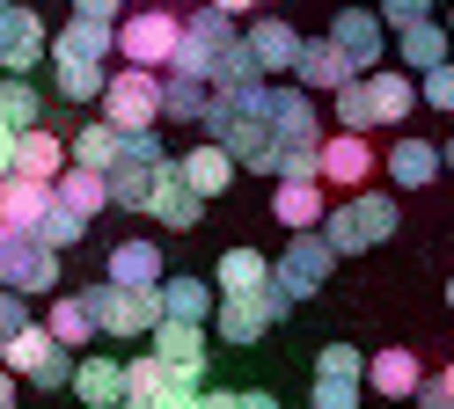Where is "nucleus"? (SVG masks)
<instances>
[{
  "label": "nucleus",
  "instance_id": "nucleus-1",
  "mask_svg": "<svg viewBox=\"0 0 454 409\" xmlns=\"http://www.w3.org/2000/svg\"><path fill=\"white\" fill-rule=\"evenodd\" d=\"M271 88V81H264ZM264 88H213L206 103V139L227 146L242 168L278 175V139H271V117H264Z\"/></svg>",
  "mask_w": 454,
  "mask_h": 409
},
{
  "label": "nucleus",
  "instance_id": "nucleus-2",
  "mask_svg": "<svg viewBox=\"0 0 454 409\" xmlns=\"http://www.w3.org/2000/svg\"><path fill=\"white\" fill-rule=\"evenodd\" d=\"M395 227H403L395 197L388 190H359V197H345V204H330V212H323V242L337 256H366V249H381Z\"/></svg>",
  "mask_w": 454,
  "mask_h": 409
},
{
  "label": "nucleus",
  "instance_id": "nucleus-3",
  "mask_svg": "<svg viewBox=\"0 0 454 409\" xmlns=\"http://www.w3.org/2000/svg\"><path fill=\"white\" fill-rule=\"evenodd\" d=\"M294 314V292L286 285H264V292H220V307H213V336L220 343H235V351H249V343H264V329H278V321Z\"/></svg>",
  "mask_w": 454,
  "mask_h": 409
},
{
  "label": "nucleus",
  "instance_id": "nucleus-4",
  "mask_svg": "<svg viewBox=\"0 0 454 409\" xmlns=\"http://www.w3.org/2000/svg\"><path fill=\"white\" fill-rule=\"evenodd\" d=\"M176 44H184V15H168V8H132L118 22V58H125V66L168 73V66H176Z\"/></svg>",
  "mask_w": 454,
  "mask_h": 409
},
{
  "label": "nucleus",
  "instance_id": "nucleus-5",
  "mask_svg": "<svg viewBox=\"0 0 454 409\" xmlns=\"http://www.w3.org/2000/svg\"><path fill=\"white\" fill-rule=\"evenodd\" d=\"M242 44V29H235V15H220V8H198V15H184V44H176V66L168 73H191V81H206L213 88V73H220V58Z\"/></svg>",
  "mask_w": 454,
  "mask_h": 409
},
{
  "label": "nucleus",
  "instance_id": "nucleus-6",
  "mask_svg": "<svg viewBox=\"0 0 454 409\" xmlns=\"http://www.w3.org/2000/svg\"><path fill=\"white\" fill-rule=\"evenodd\" d=\"M0 285L8 292H59V249L37 242V234H22V227H0Z\"/></svg>",
  "mask_w": 454,
  "mask_h": 409
},
{
  "label": "nucleus",
  "instance_id": "nucleus-7",
  "mask_svg": "<svg viewBox=\"0 0 454 409\" xmlns=\"http://www.w3.org/2000/svg\"><path fill=\"white\" fill-rule=\"evenodd\" d=\"M89 307H96V336H154L161 329V292H132V285H89Z\"/></svg>",
  "mask_w": 454,
  "mask_h": 409
},
{
  "label": "nucleus",
  "instance_id": "nucleus-8",
  "mask_svg": "<svg viewBox=\"0 0 454 409\" xmlns=\"http://www.w3.org/2000/svg\"><path fill=\"white\" fill-rule=\"evenodd\" d=\"M96 110H103L118 132H154V125H161V73H147V66H118Z\"/></svg>",
  "mask_w": 454,
  "mask_h": 409
},
{
  "label": "nucleus",
  "instance_id": "nucleus-9",
  "mask_svg": "<svg viewBox=\"0 0 454 409\" xmlns=\"http://www.w3.org/2000/svg\"><path fill=\"white\" fill-rule=\"evenodd\" d=\"M330 271H337V249L323 242V227H316V234H294V242L271 256V278L286 285L294 300H308V292H323V285H330Z\"/></svg>",
  "mask_w": 454,
  "mask_h": 409
},
{
  "label": "nucleus",
  "instance_id": "nucleus-10",
  "mask_svg": "<svg viewBox=\"0 0 454 409\" xmlns=\"http://www.w3.org/2000/svg\"><path fill=\"white\" fill-rule=\"evenodd\" d=\"M330 44L352 58V73H381V58H388V22L374 8H337L330 15Z\"/></svg>",
  "mask_w": 454,
  "mask_h": 409
},
{
  "label": "nucleus",
  "instance_id": "nucleus-11",
  "mask_svg": "<svg viewBox=\"0 0 454 409\" xmlns=\"http://www.w3.org/2000/svg\"><path fill=\"white\" fill-rule=\"evenodd\" d=\"M264 117H271V139L278 146H323V117L316 96L294 81V88H264Z\"/></svg>",
  "mask_w": 454,
  "mask_h": 409
},
{
  "label": "nucleus",
  "instance_id": "nucleus-12",
  "mask_svg": "<svg viewBox=\"0 0 454 409\" xmlns=\"http://www.w3.org/2000/svg\"><path fill=\"white\" fill-rule=\"evenodd\" d=\"M147 343H154V359L176 373V388H198V380H206V321H161Z\"/></svg>",
  "mask_w": 454,
  "mask_h": 409
},
{
  "label": "nucleus",
  "instance_id": "nucleus-13",
  "mask_svg": "<svg viewBox=\"0 0 454 409\" xmlns=\"http://www.w3.org/2000/svg\"><path fill=\"white\" fill-rule=\"evenodd\" d=\"M147 220H154V227H168V234H191L198 220H206V197L191 190V175H184L176 161H168V168L154 175V197H147Z\"/></svg>",
  "mask_w": 454,
  "mask_h": 409
},
{
  "label": "nucleus",
  "instance_id": "nucleus-14",
  "mask_svg": "<svg viewBox=\"0 0 454 409\" xmlns=\"http://www.w3.org/2000/svg\"><path fill=\"white\" fill-rule=\"evenodd\" d=\"M366 175H374V146H366V132H330L323 139V183L345 190V197H359Z\"/></svg>",
  "mask_w": 454,
  "mask_h": 409
},
{
  "label": "nucleus",
  "instance_id": "nucleus-15",
  "mask_svg": "<svg viewBox=\"0 0 454 409\" xmlns=\"http://www.w3.org/2000/svg\"><path fill=\"white\" fill-rule=\"evenodd\" d=\"M51 58V29L37 22V8H15L8 29H0V73H30Z\"/></svg>",
  "mask_w": 454,
  "mask_h": 409
},
{
  "label": "nucleus",
  "instance_id": "nucleus-16",
  "mask_svg": "<svg viewBox=\"0 0 454 409\" xmlns=\"http://www.w3.org/2000/svg\"><path fill=\"white\" fill-rule=\"evenodd\" d=\"M425 388V366H418V351H374V359H366V395L374 402H411Z\"/></svg>",
  "mask_w": 454,
  "mask_h": 409
},
{
  "label": "nucleus",
  "instance_id": "nucleus-17",
  "mask_svg": "<svg viewBox=\"0 0 454 409\" xmlns=\"http://www.w3.org/2000/svg\"><path fill=\"white\" fill-rule=\"evenodd\" d=\"M294 81L308 88V96H337V88H345V81H359V73H352V58L337 51V44H330V29H323V37H308V44H301Z\"/></svg>",
  "mask_w": 454,
  "mask_h": 409
},
{
  "label": "nucleus",
  "instance_id": "nucleus-18",
  "mask_svg": "<svg viewBox=\"0 0 454 409\" xmlns=\"http://www.w3.org/2000/svg\"><path fill=\"white\" fill-rule=\"evenodd\" d=\"M103 278H110V285H132V292H161L168 263H161V249L147 242V234H132V242L110 249V271H103Z\"/></svg>",
  "mask_w": 454,
  "mask_h": 409
},
{
  "label": "nucleus",
  "instance_id": "nucleus-19",
  "mask_svg": "<svg viewBox=\"0 0 454 409\" xmlns=\"http://www.w3.org/2000/svg\"><path fill=\"white\" fill-rule=\"evenodd\" d=\"M440 168H447V161H440V146L403 132V139L388 146V168H381V175H388L395 190H425V183H440Z\"/></svg>",
  "mask_w": 454,
  "mask_h": 409
},
{
  "label": "nucleus",
  "instance_id": "nucleus-20",
  "mask_svg": "<svg viewBox=\"0 0 454 409\" xmlns=\"http://www.w3.org/2000/svg\"><path fill=\"white\" fill-rule=\"evenodd\" d=\"M454 58V37H447V22H411V29H395V66H411V73H433Z\"/></svg>",
  "mask_w": 454,
  "mask_h": 409
},
{
  "label": "nucleus",
  "instance_id": "nucleus-21",
  "mask_svg": "<svg viewBox=\"0 0 454 409\" xmlns=\"http://www.w3.org/2000/svg\"><path fill=\"white\" fill-rule=\"evenodd\" d=\"M242 37H249V51L264 58V81H271V73H294V66H301V44H308L301 29H294V22H278V15H264V22H249Z\"/></svg>",
  "mask_w": 454,
  "mask_h": 409
},
{
  "label": "nucleus",
  "instance_id": "nucleus-22",
  "mask_svg": "<svg viewBox=\"0 0 454 409\" xmlns=\"http://www.w3.org/2000/svg\"><path fill=\"white\" fill-rule=\"evenodd\" d=\"M44 212H51V183H37V175H0V227L37 234Z\"/></svg>",
  "mask_w": 454,
  "mask_h": 409
},
{
  "label": "nucleus",
  "instance_id": "nucleus-23",
  "mask_svg": "<svg viewBox=\"0 0 454 409\" xmlns=\"http://www.w3.org/2000/svg\"><path fill=\"white\" fill-rule=\"evenodd\" d=\"M176 168L191 175V190H198V197H227V190H235V175H242V161L227 154V146H213V139H206V146H191Z\"/></svg>",
  "mask_w": 454,
  "mask_h": 409
},
{
  "label": "nucleus",
  "instance_id": "nucleus-24",
  "mask_svg": "<svg viewBox=\"0 0 454 409\" xmlns=\"http://www.w3.org/2000/svg\"><path fill=\"white\" fill-rule=\"evenodd\" d=\"M74 395H81V409H118L125 402V366L103 359V351H89V359L74 366Z\"/></svg>",
  "mask_w": 454,
  "mask_h": 409
},
{
  "label": "nucleus",
  "instance_id": "nucleus-25",
  "mask_svg": "<svg viewBox=\"0 0 454 409\" xmlns=\"http://www.w3.org/2000/svg\"><path fill=\"white\" fill-rule=\"evenodd\" d=\"M110 73H118L110 58H51V88H59L67 103H81V110H89V103H103Z\"/></svg>",
  "mask_w": 454,
  "mask_h": 409
},
{
  "label": "nucleus",
  "instance_id": "nucleus-26",
  "mask_svg": "<svg viewBox=\"0 0 454 409\" xmlns=\"http://www.w3.org/2000/svg\"><path fill=\"white\" fill-rule=\"evenodd\" d=\"M67 161H74V154H67V139H59V132H44V125L15 139V175H37V183H59V175H67Z\"/></svg>",
  "mask_w": 454,
  "mask_h": 409
},
{
  "label": "nucleus",
  "instance_id": "nucleus-27",
  "mask_svg": "<svg viewBox=\"0 0 454 409\" xmlns=\"http://www.w3.org/2000/svg\"><path fill=\"white\" fill-rule=\"evenodd\" d=\"M366 96H374L381 125H403V117L418 110V73L411 66H381V73H366Z\"/></svg>",
  "mask_w": 454,
  "mask_h": 409
},
{
  "label": "nucleus",
  "instance_id": "nucleus-28",
  "mask_svg": "<svg viewBox=\"0 0 454 409\" xmlns=\"http://www.w3.org/2000/svg\"><path fill=\"white\" fill-rule=\"evenodd\" d=\"M44 329L59 336L67 351H89V336H96V307H89V292H51Z\"/></svg>",
  "mask_w": 454,
  "mask_h": 409
},
{
  "label": "nucleus",
  "instance_id": "nucleus-29",
  "mask_svg": "<svg viewBox=\"0 0 454 409\" xmlns=\"http://www.w3.org/2000/svg\"><path fill=\"white\" fill-rule=\"evenodd\" d=\"M271 220L286 234H316L323 227V183H278L271 190Z\"/></svg>",
  "mask_w": 454,
  "mask_h": 409
},
{
  "label": "nucleus",
  "instance_id": "nucleus-30",
  "mask_svg": "<svg viewBox=\"0 0 454 409\" xmlns=\"http://www.w3.org/2000/svg\"><path fill=\"white\" fill-rule=\"evenodd\" d=\"M220 285L206 278H161V321H213Z\"/></svg>",
  "mask_w": 454,
  "mask_h": 409
},
{
  "label": "nucleus",
  "instance_id": "nucleus-31",
  "mask_svg": "<svg viewBox=\"0 0 454 409\" xmlns=\"http://www.w3.org/2000/svg\"><path fill=\"white\" fill-rule=\"evenodd\" d=\"M0 125L8 132H37L44 125V88L30 73H0Z\"/></svg>",
  "mask_w": 454,
  "mask_h": 409
},
{
  "label": "nucleus",
  "instance_id": "nucleus-32",
  "mask_svg": "<svg viewBox=\"0 0 454 409\" xmlns=\"http://www.w3.org/2000/svg\"><path fill=\"white\" fill-rule=\"evenodd\" d=\"M161 168H168V161H132V154H118V168H110V204H118V212H147Z\"/></svg>",
  "mask_w": 454,
  "mask_h": 409
},
{
  "label": "nucleus",
  "instance_id": "nucleus-33",
  "mask_svg": "<svg viewBox=\"0 0 454 409\" xmlns=\"http://www.w3.org/2000/svg\"><path fill=\"white\" fill-rule=\"evenodd\" d=\"M118 146H125V132L110 125V117H89V125H81L74 139H67V154H74V168H118Z\"/></svg>",
  "mask_w": 454,
  "mask_h": 409
},
{
  "label": "nucleus",
  "instance_id": "nucleus-34",
  "mask_svg": "<svg viewBox=\"0 0 454 409\" xmlns=\"http://www.w3.org/2000/svg\"><path fill=\"white\" fill-rule=\"evenodd\" d=\"M51 197H59L67 212H81V220H96L103 204H110V175H103V168H67L59 183H51Z\"/></svg>",
  "mask_w": 454,
  "mask_h": 409
},
{
  "label": "nucleus",
  "instance_id": "nucleus-35",
  "mask_svg": "<svg viewBox=\"0 0 454 409\" xmlns=\"http://www.w3.org/2000/svg\"><path fill=\"white\" fill-rule=\"evenodd\" d=\"M51 351H67V343L51 336L44 321H30V329H22V336H8V343H0V366H8L15 380H30V373H37L44 359H51Z\"/></svg>",
  "mask_w": 454,
  "mask_h": 409
},
{
  "label": "nucleus",
  "instance_id": "nucleus-36",
  "mask_svg": "<svg viewBox=\"0 0 454 409\" xmlns=\"http://www.w3.org/2000/svg\"><path fill=\"white\" fill-rule=\"evenodd\" d=\"M51 58H118V29L110 22H67L51 37Z\"/></svg>",
  "mask_w": 454,
  "mask_h": 409
},
{
  "label": "nucleus",
  "instance_id": "nucleus-37",
  "mask_svg": "<svg viewBox=\"0 0 454 409\" xmlns=\"http://www.w3.org/2000/svg\"><path fill=\"white\" fill-rule=\"evenodd\" d=\"M213 285H220V292H264V285H271L264 249H227V256L213 263Z\"/></svg>",
  "mask_w": 454,
  "mask_h": 409
},
{
  "label": "nucleus",
  "instance_id": "nucleus-38",
  "mask_svg": "<svg viewBox=\"0 0 454 409\" xmlns=\"http://www.w3.org/2000/svg\"><path fill=\"white\" fill-rule=\"evenodd\" d=\"M206 103H213V88H206V81H191V73H161V117L206 125Z\"/></svg>",
  "mask_w": 454,
  "mask_h": 409
},
{
  "label": "nucleus",
  "instance_id": "nucleus-39",
  "mask_svg": "<svg viewBox=\"0 0 454 409\" xmlns=\"http://www.w3.org/2000/svg\"><path fill=\"white\" fill-rule=\"evenodd\" d=\"M168 388H176V373H168L154 351L147 359H125V402H161Z\"/></svg>",
  "mask_w": 454,
  "mask_h": 409
},
{
  "label": "nucleus",
  "instance_id": "nucleus-40",
  "mask_svg": "<svg viewBox=\"0 0 454 409\" xmlns=\"http://www.w3.org/2000/svg\"><path fill=\"white\" fill-rule=\"evenodd\" d=\"M330 103H337V132H374V125H381V117H374V96H366V73L345 81Z\"/></svg>",
  "mask_w": 454,
  "mask_h": 409
},
{
  "label": "nucleus",
  "instance_id": "nucleus-41",
  "mask_svg": "<svg viewBox=\"0 0 454 409\" xmlns=\"http://www.w3.org/2000/svg\"><path fill=\"white\" fill-rule=\"evenodd\" d=\"M213 88H264V58L249 51V37H242L235 51H227V58H220V73H213Z\"/></svg>",
  "mask_w": 454,
  "mask_h": 409
},
{
  "label": "nucleus",
  "instance_id": "nucleus-42",
  "mask_svg": "<svg viewBox=\"0 0 454 409\" xmlns=\"http://www.w3.org/2000/svg\"><path fill=\"white\" fill-rule=\"evenodd\" d=\"M37 242H51V249H74V242H89V220H81V212H67V204L51 197V212L37 220Z\"/></svg>",
  "mask_w": 454,
  "mask_h": 409
},
{
  "label": "nucleus",
  "instance_id": "nucleus-43",
  "mask_svg": "<svg viewBox=\"0 0 454 409\" xmlns=\"http://www.w3.org/2000/svg\"><path fill=\"white\" fill-rule=\"evenodd\" d=\"M316 373H330V380H366V351H359V343H323Z\"/></svg>",
  "mask_w": 454,
  "mask_h": 409
},
{
  "label": "nucleus",
  "instance_id": "nucleus-44",
  "mask_svg": "<svg viewBox=\"0 0 454 409\" xmlns=\"http://www.w3.org/2000/svg\"><path fill=\"white\" fill-rule=\"evenodd\" d=\"M316 409H366V380H330V373H316Z\"/></svg>",
  "mask_w": 454,
  "mask_h": 409
},
{
  "label": "nucleus",
  "instance_id": "nucleus-45",
  "mask_svg": "<svg viewBox=\"0 0 454 409\" xmlns=\"http://www.w3.org/2000/svg\"><path fill=\"white\" fill-rule=\"evenodd\" d=\"M418 103L440 110V117H454V58H447V66H433V73H418Z\"/></svg>",
  "mask_w": 454,
  "mask_h": 409
},
{
  "label": "nucleus",
  "instance_id": "nucleus-46",
  "mask_svg": "<svg viewBox=\"0 0 454 409\" xmlns=\"http://www.w3.org/2000/svg\"><path fill=\"white\" fill-rule=\"evenodd\" d=\"M411 409H454V359L440 373H425V388L411 395Z\"/></svg>",
  "mask_w": 454,
  "mask_h": 409
},
{
  "label": "nucleus",
  "instance_id": "nucleus-47",
  "mask_svg": "<svg viewBox=\"0 0 454 409\" xmlns=\"http://www.w3.org/2000/svg\"><path fill=\"white\" fill-rule=\"evenodd\" d=\"M374 15L388 22V37H395V29H411V22H433V0H374Z\"/></svg>",
  "mask_w": 454,
  "mask_h": 409
},
{
  "label": "nucleus",
  "instance_id": "nucleus-48",
  "mask_svg": "<svg viewBox=\"0 0 454 409\" xmlns=\"http://www.w3.org/2000/svg\"><path fill=\"white\" fill-rule=\"evenodd\" d=\"M22 329H30V300L0 285V343H8V336H22Z\"/></svg>",
  "mask_w": 454,
  "mask_h": 409
},
{
  "label": "nucleus",
  "instance_id": "nucleus-49",
  "mask_svg": "<svg viewBox=\"0 0 454 409\" xmlns=\"http://www.w3.org/2000/svg\"><path fill=\"white\" fill-rule=\"evenodd\" d=\"M132 8H125V0H74V22H110V29H118Z\"/></svg>",
  "mask_w": 454,
  "mask_h": 409
},
{
  "label": "nucleus",
  "instance_id": "nucleus-50",
  "mask_svg": "<svg viewBox=\"0 0 454 409\" xmlns=\"http://www.w3.org/2000/svg\"><path fill=\"white\" fill-rule=\"evenodd\" d=\"M154 409H206V388H168Z\"/></svg>",
  "mask_w": 454,
  "mask_h": 409
},
{
  "label": "nucleus",
  "instance_id": "nucleus-51",
  "mask_svg": "<svg viewBox=\"0 0 454 409\" xmlns=\"http://www.w3.org/2000/svg\"><path fill=\"white\" fill-rule=\"evenodd\" d=\"M15 139H22V132H8V125H0V175H15Z\"/></svg>",
  "mask_w": 454,
  "mask_h": 409
},
{
  "label": "nucleus",
  "instance_id": "nucleus-52",
  "mask_svg": "<svg viewBox=\"0 0 454 409\" xmlns=\"http://www.w3.org/2000/svg\"><path fill=\"white\" fill-rule=\"evenodd\" d=\"M206 409H242V395L235 388H206Z\"/></svg>",
  "mask_w": 454,
  "mask_h": 409
},
{
  "label": "nucleus",
  "instance_id": "nucleus-53",
  "mask_svg": "<svg viewBox=\"0 0 454 409\" xmlns=\"http://www.w3.org/2000/svg\"><path fill=\"white\" fill-rule=\"evenodd\" d=\"M242 409H286V402H278V395H264V388H249V395H242Z\"/></svg>",
  "mask_w": 454,
  "mask_h": 409
},
{
  "label": "nucleus",
  "instance_id": "nucleus-54",
  "mask_svg": "<svg viewBox=\"0 0 454 409\" xmlns=\"http://www.w3.org/2000/svg\"><path fill=\"white\" fill-rule=\"evenodd\" d=\"M213 8H220V15H235V22H242L249 8H257V0H213Z\"/></svg>",
  "mask_w": 454,
  "mask_h": 409
},
{
  "label": "nucleus",
  "instance_id": "nucleus-55",
  "mask_svg": "<svg viewBox=\"0 0 454 409\" xmlns=\"http://www.w3.org/2000/svg\"><path fill=\"white\" fill-rule=\"evenodd\" d=\"M0 409H15V373L0 366Z\"/></svg>",
  "mask_w": 454,
  "mask_h": 409
},
{
  "label": "nucleus",
  "instance_id": "nucleus-56",
  "mask_svg": "<svg viewBox=\"0 0 454 409\" xmlns=\"http://www.w3.org/2000/svg\"><path fill=\"white\" fill-rule=\"evenodd\" d=\"M440 161H447V175H454V132H447V146H440Z\"/></svg>",
  "mask_w": 454,
  "mask_h": 409
},
{
  "label": "nucleus",
  "instance_id": "nucleus-57",
  "mask_svg": "<svg viewBox=\"0 0 454 409\" xmlns=\"http://www.w3.org/2000/svg\"><path fill=\"white\" fill-rule=\"evenodd\" d=\"M118 409H154V402H118Z\"/></svg>",
  "mask_w": 454,
  "mask_h": 409
},
{
  "label": "nucleus",
  "instance_id": "nucleus-58",
  "mask_svg": "<svg viewBox=\"0 0 454 409\" xmlns=\"http://www.w3.org/2000/svg\"><path fill=\"white\" fill-rule=\"evenodd\" d=\"M447 37H454V8H447Z\"/></svg>",
  "mask_w": 454,
  "mask_h": 409
},
{
  "label": "nucleus",
  "instance_id": "nucleus-59",
  "mask_svg": "<svg viewBox=\"0 0 454 409\" xmlns=\"http://www.w3.org/2000/svg\"><path fill=\"white\" fill-rule=\"evenodd\" d=\"M447 307H454V278H447Z\"/></svg>",
  "mask_w": 454,
  "mask_h": 409
},
{
  "label": "nucleus",
  "instance_id": "nucleus-60",
  "mask_svg": "<svg viewBox=\"0 0 454 409\" xmlns=\"http://www.w3.org/2000/svg\"><path fill=\"white\" fill-rule=\"evenodd\" d=\"M352 8H366V0H352Z\"/></svg>",
  "mask_w": 454,
  "mask_h": 409
}]
</instances>
